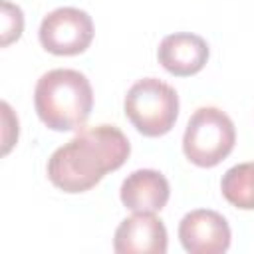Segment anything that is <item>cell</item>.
I'll return each instance as SVG.
<instances>
[{
  "mask_svg": "<svg viewBox=\"0 0 254 254\" xmlns=\"http://www.w3.org/2000/svg\"><path fill=\"white\" fill-rule=\"evenodd\" d=\"M131 145L115 125L81 129L48 159V179L64 192H85L129 157Z\"/></svg>",
  "mask_w": 254,
  "mask_h": 254,
  "instance_id": "obj_1",
  "label": "cell"
},
{
  "mask_svg": "<svg viewBox=\"0 0 254 254\" xmlns=\"http://www.w3.org/2000/svg\"><path fill=\"white\" fill-rule=\"evenodd\" d=\"M34 107L48 129L75 131L83 127L93 109L91 83L77 69H52L36 83Z\"/></svg>",
  "mask_w": 254,
  "mask_h": 254,
  "instance_id": "obj_2",
  "label": "cell"
},
{
  "mask_svg": "<svg viewBox=\"0 0 254 254\" xmlns=\"http://www.w3.org/2000/svg\"><path fill=\"white\" fill-rule=\"evenodd\" d=\"M123 107L125 117L141 135L161 137L175 127L179 95L169 83L157 77H143L129 87Z\"/></svg>",
  "mask_w": 254,
  "mask_h": 254,
  "instance_id": "obj_3",
  "label": "cell"
},
{
  "mask_svg": "<svg viewBox=\"0 0 254 254\" xmlns=\"http://www.w3.org/2000/svg\"><path fill=\"white\" fill-rule=\"evenodd\" d=\"M236 129L232 119L218 107L196 109L183 135V153L196 167H216L234 149Z\"/></svg>",
  "mask_w": 254,
  "mask_h": 254,
  "instance_id": "obj_4",
  "label": "cell"
},
{
  "mask_svg": "<svg viewBox=\"0 0 254 254\" xmlns=\"http://www.w3.org/2000/svg\"><path fill=\"white\" fill-rule=\"evenodd\" d=\"M38 36L46 52L54 56H77L93 40V22L85 10L64 6L44 16Z\"/></svg>",
  "mask_w": 254,
  "mask_h": 254,
  "instance_id": "obj_5",
  "label": "cell"
},
{
  "mask_svg": "<svg viewBox=\"0 0 254 254\" xmlns=\"http://www.w3.org/2000/svg\"><path fill=\"white\" fill-rule=\"evenodd\" d=\"M179 238L190 254H222L230 248V226L222 214L208 208L187 212L179 222Z\"/></svg>",
  "mask_w": 254,
  "mask_h": 254,
  "instance_id": "obj_6",
  "label": "cell"
},
{
  "mask_svg": "<svg viewBox=\"0 0 254 254\" xmlns=\"http://www.w3.org/2000/svg\"><path fill=\"white\" fill-rule=\"evenodd\" d=\"M113 250L117 254H165L167 228L155 212H135L117 226Z\"/></svg>",
  "mask_w": 254,
  "mask_h": 254,
  "instance_id": "obj_7",
  "label": "cell"
},
{
  "mask_svg": "<svg viewBox=\"0 0 254 254\" xmlns=\"http://www.w3.org/2000/svg\"><path fill=\"white\" fill-rule=\"evenodd\" d=\"M159 64L173 75L189 77L198 73L208 62V44L204 38L190 32L169 34L157 50Z\"/></svg>",
  "mask_w": 254,
  "mask_h": 254,
  "instance_id": "obj_8",
  "label": "cell"
},
{
  "mask_svg": "<svg viewBox=\"0 0 254 254\" xmlns=\"http://www.w3.org/2000/svg\"><path fill=\"white\" fill-rule=\"evenodd\" d=\"M121 202L133 212H159L171 196L169 181L155 169L133 171L121 185Z\"/></svg>",
  "mask_w": 254,
  "mask_h": 254,
  "instance_id": "obj_9",
  "label": "cell"
},
{
  "mask_svg": "<svg viewBox=\"0 0 254 254\" xmlns=\"http://www.w3.org/2000/svg\"><path fill=\"white\" fill-rule=\"evenodd\" d=\"M220 190L232 206L254 210V163L230 167L220 181Z\"/></svg>",
  "mask_w": 254,
  "mask_h": 254,
  "instance_id": "obj_10",
  "label": "cell"
},
{
  "mask_svg": "<svg viewBox=\"0 0 254 254\" xmlns=\"http://www.w3.org/2000/svg\"><path fill=\"white\" fill-rule=\"evenodd\" d=\"M0 8H2V12H0V16H2V42L0 44H2V48H6L22 36L24 14H22L20 6H16L8 0H2Z\"/></svg>",
  "mask_w": 254,
  "mask_h": 254,
  "instance_id": "obj_11",
  "label": "cell"
},
{
  "mask_svg": "<svg viewBox=\"0 0 254 254\" xmlns=\"http://www.w3.org/2000/svg\"><path fill=\"white\" fill-rule=\"evenodd\" d=\"M2 119H4V133H2L4 149H2V153L8 155L12 145L18 139V117H14V113H12V109H10V105L6 101L2 103Z\"/></svg>",
  "mask_w": 254,
  "mask_h": 254,
  "instance_id": "obj_12",
  "label": "cell"
}]
</instances>
